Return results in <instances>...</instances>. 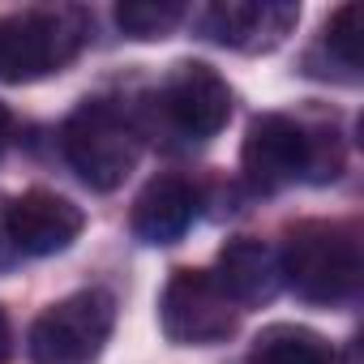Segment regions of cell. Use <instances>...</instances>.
Instances as JSON below:
<instances>
[{
	"mask_svg": "<svg viewBox=\"0 0 364 364\" xmlns=\"http://www.w3.org/2000/svg\"><path fill=\"white\" fill-rule=\"evenodd\" d=\"M283 283L309 304H347L360 291L364 249L347 223H296L279 253Z\"/></svg>",
	"mask_w": 364,
	"mask_h": 364,
	"instance_id": "6da1fadb",
	"label": "cell"
},
{
	"mask_svg": "<svg viewBox=\"0 0 364 364\" xmlns=\"http://www.w3.org/2000/svg\"><path fill=\"white\" fill-rule=\"evenodd\" d=\"M90 39V18L77 5H35L0 18V82H39L60 73Z\"/></svg>",
	"mask_w": 364,
	"mask_h": 364,
	"instance_id": "7a4b0ae2",
	"label": "cell"
},
{
	"mask_svg": "<svg viewBox=\"0 0 364 364\" xmlns=\"http://www.w3.org/2000/svg\"><path fill=\"white\" fill-rule=\"evenodd\" d=\"M60 150L69 167L86 180L90 189L112 193L124 185V176L137 167L141 137L137 124L107 99H86L73 107V116L60 129Z\"/></svg>",
	"mask_w": 364,
	"mask_h": 364,
	"instance_id": "3957f363",
	"label": "cell"
},
{
	"mask_svg": "<svg viewBox=\"0 0 364 364\" xmlns=\"http://www.w3.org/2000/svg\"><path fill=\"white\" fill-rule=\"evenodd\" d=\"M116 326V300L103 287L73 291L43 309L26 334L31 364H95Z\"/></svg>",
	"mask_w": 364,
	"mask_h": 364,
	"instance_id": "277c9868",
	"label": "cell"
},
{
	"mask_svg": "<svg viewBox=\"0 0 364 364\" xmlns=\"http://www.w3.org/2000/svg\"><path fill=\"white\" fill-rule=\"evenodd\" d=\"M159 326L180 347L223 343L236 330V304L223 296L210 270H171L159 296Z\"/></svg>",
	"mask_w": 364,
	"mask_h": 364,
	"instance_id": "5b68a950",
	"label": "cell"
},
{
	"mask_svg": "<svg viewBox=\"0 0 364 364\" xmlns=\"http://www.w3.org/2000/svg\"><path fill=\"white\" fill-rule=\"evenodd\" d=\"M245 180L257 193H279L313 171V129L283 112H266L249 124L240 146Z\"/></svg>",
	"mask_w": 364,
	"mask_h": 364,
	"instance_id": "8992f818",
	"label": "cell"
},
{
	"mask_svg": "<svg viewBox=\"0 0 364 364\" xmlns=\"http://www.w3.org/2000/svg\"><path fill=\"white\" fill-rule=\"evenodd\" d=\"M159 112L189 141H206L232 116V86L202 60H180L159 86Z\"/></svg>",
	"mask_w": 364,
	"mask_h": 364,
	"instance_id": "52a82bcc",
	"label": "cell"
},
{
	"mask_svg": "<svg viewBox=\"0 0 364 364\" xmlns=\"http://www.w3.org/2000/svg\"><path fill=\"white\" fill-rule=\"evenodd\" d=\"M5 228H9V240L18 253H31V257H52L60 249H69L82 228H86V215L82 206H73L69 198L60 193H48V189H31L22 198H14L5 206Z\"/></svg>",
	"mask_w": 364,
	"mask_h": 364,
	"instance_id": "ba28073f",
	"label": "cell"
},
{
	"mask_svg": "<svg viewBox=\"0 0 364 364\" xmlns=\"http://www.w3.org/2000/svg\"><path fill=\"white\" fill-rule=\"evenodd\" d=\"M296 22L300 9L283 5V0H228V5H210L202 14V31L236 52H270L291 35Z\"/></svg>",
	"mask_w": 364,
	"mask_h": 364,
	"instance_id": "9c48e42d",
	"label": "cell"
},
{
	"mask_svg": "<svg viewBox=\"0 0 364 364\" xmlns=\"http://www.w3.org/2000/svg\"><path fill=\"white\" fill-rule=\"evenodd\" d=\"M215 283L223 287V296L240 309H262L283 291V262L266 240L253 236H236L219 249V266H215Z\"/></svg>",
	"mask_w": 364,
	"mask_h": 364,
	"instance_id": "30bf717a",
	"label": "cell"
},
{
	"mask_svg": "<svg viewBox=\"0 0 364 364\" xmlns=\"http://www.w3.org/2000/svg\"><path fill=\"white\" fill-rule=\"evenodd\" d=\"M198 215V189L185 176H154L133 202V236L141 245H176Z\"/></svg>",
	"mask_w": 364,
	"mask_h": 364,
	"instance_id": "8fae6325",
	"label": "cell"
},
{
	"mask_svg": "<svg viewBox=\"0 0 364 364\" xmlns=\"http://www.w3.org/2000/svg\"><path fill=\"white\" fill-rule=\"evenodd\" d=\"M249 364H334V347L309 326L274 321L253 338Z\"/></svg>",
	"mask_w": 364,
	"mask_h": 364,
	"instance_id": "7c38bea8",
	"label": "cell"
},
{
	"mask_svg": "<svg viewBox=\"0 0 364 364\" xmlns=\"http://www.w3.org/2000/svg\"><path fill=\"white\" fill-rule=\"evenodd\" d=\"M180 22H185V5H176V0H129V5H116V26L129 39H163Z\"/></svg>",
	"mask_w": 364,
	"mask_h": 364,
	"instance_id": "4fadbf2b",
	"label": "cell"
},
{
	"mask_svg": "<svg viewBox=\"0 0 364 364\" xmlns=\"http://www.w3.org/2000/svg\"><path fill=\"white\" fill-rule=\"evenodd\" d=\"M326 48L343 60V69H360V9L343 5L326 26Z\"/></svg>",
	"mask_w": 364,
	"mask_h": 364,
	"instance_id": "5bb4252c",
	"label": "cell"
},
{
	"mask_svg": "<svg viewBox=\"0 0 364 364\" xmlns=\"http://www.w3.org/2000/svg\"><path fill=\"white\" fill-rule=\"evenodd\" d=\"M14 257H18V249H14V240H9V228H5V206H0V270H5Z\"/></svg>",
	"mask_w": 364,
	"mask_h": 364,
	"instance_id": "9a60e30c",
	"label": "cell"
},
{
	"mask_svg": "<svg viewBox=\"0 0 364 364\" xmlns=\"http://www.w3.org/2000/svg\"><path fill=\"white\" fill-rule=\"evenodd\" d=\"M9 355H14V330H9L5 309H0V364H9Z\"/></svg>",
	"mask_w": 364,
	"mask_h": 364,
	"instance_id": "2e32d148",
	"label": "cell"
},
{
	"mask_svg": "<svg viewBox=\"0 0 364 364\" xmlns=\"http://www.w3.org/2000/svg\"><path fill=\"white\" fill-rule=\"evenodd\" d=\"M9 137H14V112L0 103V154L9 150Z\"/></svg>",
	"mask_w": 364,
	"mask_h": 364,
	"instance_id": "e0dca14e",
	"label": "cell"
}]
</instances>
